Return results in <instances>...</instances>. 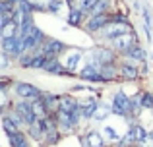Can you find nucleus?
I'll list each match as a JSON object with an SVG mask.
<instances>
[{"instance_id": "nucleus-5", "label": "nucleus", "mask_w": 153, "mask_h": 147, "mask_svg": "<svg viewBox=\"0 0 153 147\" xmlns=\"http://www.w3.org/2000/svg\"><path fill=\"white\" fill-rule=\"evenodd\" d=\"M138 43V37H136V31H130V33H124V35H118L111 41V47L120 54H126L130 49H134Z\"/></svg>"}, {"instance_id": "nucleus-24", "label": "nucleus", "mask_w": 153, "mask_h": 147, "mask_svg": "<svg viewBox=\"0 0 153 147\" xmlns=\"http://www.w3.org/2000/svg\"><path fill=\"white\" fill-rule=\"evenodd\" d=\"M132 147H142V145H140V143H136V145H132Z\"/></svg>"}, {"instance_id": "nucleus-23", "label": "nucleus", "mask_w": 153, "mask_h": 147, "mask_svg": "<svg viewBox=\"0 0 153 147\" xmlns=\"http://www.w3.org/2000/svg\"><path fill=\"white\" fill-rule=\"evenodd\" d=\"M62 8V0H51L49 6H47V10L52 12V14H58V10Z\"/></svg>"}, {"instance_id": "nucleus-9", "label": "nucleus", "mask_w": 153, "mask_h": 147, "mask_svg": "<svg viewBox=\"0 0 153 147\" xmlns=\"http://www.w3.org/2000/svg\"><path fill=\"white\" fill-rule=\"evenodd\" d=\"M68 54H62V58H60V60H62V64L66 66L68 70H72V72H74L76 68H78V62L82 60V50H78V49H68L66 50Z\"/></svg>"}, {"instance_id": "nucleus-10", "label": "nucleus", "mask_w": 153, "mask_h": 147, "mask_svg": "<svg viewBox=\"0 0 153 147\" xmlns=\"http://www.w3.org/2000/svg\"><path fill=\"white\" fill-rule=\"evenodd\" d=\"M43 103H45V106L49 109L51 114H56L60 110V95H54V93H47V91H43L41 95Z\"/></svg>"}, {"instance_id": "nucleus-8", "label": "nucleus", "mask_w": 153, "mask_h": 147, "mask_svg": "<svg viewBox=\"0 0 153 147\" xmlns=\"http://www.w3.org/2000/svg\"><path fill=\"white\" fill-rule=\"evenodd\" d=\"M118 74H120V79H122V81H138L140 75H142L138 66H132V64L122 62V60H120V64H118Z\"/></svg>"}, {"instance_id": "nucleus-3", "label": "nucleus", "mask_w": 153, "mask_h": 147, "mask_svg": "<svg viewBox=\"0 0 153 147\" xmlns=\"http://www.w3.org/2000/svg\"><path fill=\"white\" fill-rule=\"evenodd\" d=\"M112 114H118V116H130L132 114V97H128L124 93V89L116 91L112 95Z\"/></svg>"}, {"instance_id": "nucleus-20", "label": "nucleus", "mask_w": 153, "mask_h": 147, "mask_svg": "<svg viewBox=\"0 0 153 147\" xmlns=\"http://www.w3.org/2000/svg\"><path fill=\"white\" fill-rule=\"evenodd\" d=\"M85 137H87V141H89L91 147H107V145H105L103 136H101L99 132H93V130H89V132L85 134Z\"/></svg>"}, {"instance_id": "nucleus-4", "label": "nucleus", "mask_w": 153, "mask_h": 147, "mask_svg": "<svg viewBox=\"0 0 153 147\" xmlns=\"http://www.w3.org/2000/svg\"><path fill=\"white\" fill-rule=\"evenodd\" d=\"M112 21V12H107V14H99V16H91V18H85L83 21V29L91 35H97L103 27H107L108 23Z\"/></svg>"}, {"instance_id": "nucleus-13", "label": "nucleus", "mask_w": 153, "mask_h": 147, "mask_svg": "<svg viewBox=\"0 0 153 147\" xmlns=\"http://www.w3.org/2000/svg\"><path fill=\"white\" fill-rule=\"evenodd\" d=\"M31 109H33L35 116H37V120H47L49 116H52V114L49 112V109L45 106V103H43V99H33L31 101Z\"/></svg>"}, {"instance_id": "nucleus-12", "label": "nucleus", "mask_w": 153, "mask_h": 147, "mask_svg": "<svg viewBox=\"0 0 153 147\" xmlns=\"http://www.w3.org/2000/svg\"><path fill=\"white\" fill-rule=\"evenodd\" d=\"M45 49H47V52H49V54H54V56L60 58V54L66 52L68 47L64 45L62 41H58V39H51V37H49V39L45 41Z\"/></svg>"}, {"instance_id": "nucleus-25", "label": "nucleus", "mask_w": 153, "mask_h": 147, "mask_svg": "<svg viewBox=\"0 0 153 147\" xmlns=\"http://www.w3.org/2000/svg\"><path fill=\"white\" fill-rule=\"evenodd\" d=\"M66 2H68V4H72V2H74V0H66Z\"/></svg>"}, {"instance_id": "nucleus-1", "label": "nucleus", "mask_w": 153, "mask_h": 147, "mask_svg": "<svg viewBox=\"0 0 153 147\" xmlns=\"http://www.w3.org/2000/svg\"><path fill=\"white\" fill-rule=\"evenodd\" d=\"M130 31H134V27H132L130 19H120V21H111L107 27H103L101 31H99V37L101 39H107V41H112L114 37H118V35H124V33H130Z\"/></svg>"}, {"instance_id": "nucleus-19", "label": "nucleus", "mask_w": 153, "mask_h": 147, "mask_svg": "<svg viewBox=\"0 0 153 147\" xmlns=\"http://www.w3.org/2000/svg\"><path fill=\"white\" fill-rule=\"evenodd\" d=\"M111 112H112V103H99L93 118H95V120H105Z\"/></svg>"}, {"instance_id": "nucleus-14", "label": "nucleus", "mask_w": 153, "mask_h": 147, "mask_svg": "<svg viewBox=\"0 0 153 147\" xmlns=\"http://www.w3.org/2000/svg\"><path fill=\"white\" fill-rule=\"evenodd\" d=\"M146 56H147V52H146V49H143L142 45H136L134 49H130L126 54H122L124 60H136V62H143Z\"/></svg>"}, {"instance_id": "nucleus-11", "label": "nucleus", "mask_w": 153, "mask_h": 147, "mask_svg": "<svg viewBox=\"0 0 153 147\" xmlns=\"http://www.w3.org/2000/svg\"><path fill=\"white\" fill-rule=\"evenodd\" d=\"M76 109H79V99L74 97L72 93L68 95H60V110H66V112H74Z\"/></svg>"}, {"instance_id": "nucleus-22", "label": "nucleus", "mask_w": 153, "mask_h": 147, "mask_svg": "<svg viewBox=\"0 0 153 147\" xmlns=\"http://www.w3.org/2000/svg\"><path fill=\"white\" fill-rule=\"evenodd\" d=\"M143 109L153 110V93L149 91H143Z\"/></svg>"}, {"instance_id": "nucleus-6", "label": "nucleus", "mask_w": 153, "mask_h": 147, "mask_svg": "<svg viewBox=\"0 0 153 147\" xmlns=\"http://www.w3.org/2000/svg\"><path fill=\"white\" fill-rule=\"evenodd\" d=\"M2 52L8 54L12 60H19V56L23 54V39L12 37V39H2Z\"/></svg>"}, {"instance_id": "nucleus-18", "label": "nucleus", "mask_w": 153, "mask_h": 147, "mask_svg": "<svg viewBox=\"0 0 153 147\" xmlns=\"http://www.w3.org/2000/svg\"><path fill=\"white\" fill-rule=\"evenodd\" d=\"M2 126H4V132H6V136H10V134H16V132H19V130H22L14 120H12V116H10L8 112L2 114Z\"/></svg>"}, {"instance_id": "nucleus-15", "label": "nucleus", "mask_w": 153, "mask_h": 147, "mask_svg": "<svg viewBox=\"0 0 153 147\" xmlns=\"http://www.w3.org/2000/svg\"><path fill=\"white\" fill-rule=\"evenodd\" d=\"M0 37L2 39L19 37V25L16 21H8V23H4V25H0Z\"/></svg>"}, {"instance_id": "nucleus-7", "label": "nucleus", "mask_w": 153, "mask_h": 147, "mask_svg": "<svg viewBox=\"0 0 153 147\" xmlns=\"http://www.w3.org/2000/svg\"><path fill=\"white\" fill-rule=\"evenodd\" d=\"M14 93L18 95L19 99H29V101H33V99H39V97H41L43 91L39 89L37 85H33V83L14 81Z\"/></svg>"}, {"instance_id": "nucleus-21", "label": "nucleus", "mask_w": 153, "mask_h": 147, "mask_svg": "<svg viewBox=\"0 0 153 147\" xmlns=\"http://www.w3.org/2000/svg\"><path fill=\"white\" fill-rule=\"evenodd\" d=\"M103 132H105V136H107L108 143H118V141H120V137H122L120 134H116V130L112 128V126H105V130H103Z\"/></svg>"}, {"instance_id": "nucleus-16", "label": "nucleus", "mask_w": 153, "mask_h": 147, "mask_svg": "<svg viewBox=\"0 0 153 147\" xmlns=\"http://www.w3.org/2000/svg\"><path fill=\"white\" fill-rule=\"evenodd\" d=\"M68 25L72 27H82L83 21H85V14L82 10H76V8H70V14H68Z\"/></svg>"}, {"instance_id": "nucleus-2", "label": "nucleus", "mask_w": 153, "mask_h": 147, "mask_svg": "<svg viewBox=\"0 0 153 147\" xmlns=\"http://www.w3.org/2000/svg\"><path fill=\"white\" fill-rule=\"evenodd\" d=\"M87 62H93V64H116L118 58H116V50L112 47H95L89 54H87Z\"/></svg>"}, {"instance_id": "nucleus-17", "label": "nucleus", "mask_w": 153, "mask_h": 147, "mask_svg": "<svg viewBox=\"0 0 153 147\" xmlns=\"http://www.w3.org/2000/svg\"><path fill=\"white\" fill-rule=\"evenodd\" d=\"M8 140H10L12 147H29V137H27V134H23L22 130L16 132V134H10Z\"/></svg>"}]
</instances>
